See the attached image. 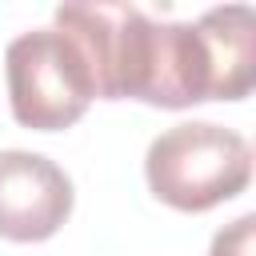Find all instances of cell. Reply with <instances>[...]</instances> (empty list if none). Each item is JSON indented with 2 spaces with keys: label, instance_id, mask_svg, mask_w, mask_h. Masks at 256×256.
I'll list each match as a JSON object with an SVG mask.
<instances>
[{
  "label": "cell",
  "instance_id": "obj_1",
  "mask_svg": "<svg viewBox=\"0 0 256 256\" xmlns=\"http://www.w3.org/2000/svg\"><path fill=\"white\" fill-rule=\"evenodd\" d=\"M144 176L156 200L176 212H208L232 196H240L252 180V148L240 132L188 120L160 132L148 144Z\"/></svg>",
  "mask_w": 256,
  "mask_h": 256
},
{
  "label": "cell",
  "instance_id": "obj_2",
  "mask_svg": "<svg viewBox=\"0 0 256 256\" xmlns=\"http://www.w3.org/2000/svg\"><path fill=\"white\" fill-rule=\"evenodd\" d=\"M4 80L16 124L36 132L72 128L96 100L92 72L60 28L20 32L4 52Z\"/></svg>",
  "mask_w": 256,
  "mask_h": 256
},
{
  "label": "cell",
  "instance_id": "obj_3",
  "mask_svg": "<svg viewBox=\"0 0 256 256\" xmlns=\"http://www.w3.org/2000/svg\"><path fill=\"white\" fill-rule=\"evenodd\" d=\"M72 216L68 172L24 148L0 152V236L16 244H40Z\"/></svg>",
  "mask_w": 256,
  "mask_h": 256
},
{
  "label": "cell",
  "instance_id": "obj_4",
  "mask_svg": "<svg viewBox=\"0 0 256 256\" xmlns=\"http://www.w3.org/2000/svg\"><path fill=\"white\" fill-rule=\"evenodd\" d=\"M212 48L216 100H244L256 84V16L248 4L208 8L196 20Z\"/></svg>",
  "mask_w": 256,
  "mask_h": 256
},
{
  "label": "cell",
  "instance_id": "obj_5",
  "mask_svg": "<svg viewBox=\"0 0 256 256\" xmlns=\"http://www.w3.org/2000/svg\"><path fill=\"white\" fill-rule=\"evenodd\" d=\"M252 232H256V216H240L228 228H220L212 236V252L208 256H252Z\"/></svg>",
  "mask_w": 256,
  "mask_h": 256
}]
</instances>
